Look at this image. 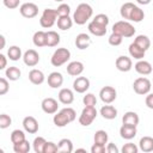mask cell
Masks as SVG:
<instances>
[{
  "instance_id": "obj_1",
  "label": "cell",
  "mask_w": 153,
  "mask_h": 153,
  "mask_svg": "<svg viewBox=\"0 0 153 153\" xmlns=\"http://www.w3.org/2000/svg\"><path fill=\"white\" fill-rule=\"evenodd\" d=\"M92 16H93L92 6L86 2H81L76 6V8L73 13V22L76 25H84L91 19Z\"/></svg>"
},
{
  "instance_id": "obj_2",
  "label": "cell",
  "mask_w": 153,
  "mask_h": 153,
  "mask_svg": "<svg viewBox=\"0 0 153 153\" xmlns=\"http://www.w3.org/2000/svg\"><path fill=\"white\" fill-rule=\"evenodd\" d=\"M76 118V112L73 108H63L62 110H60L59 112L54 114V117H53V122L56 127L59 128H62V127H66L67 124L72 123L74 120Z\"/></svg>"
},
{
  "instance_id": "obj_3",
  "label": "cell",
  "mask_w": 153,
  "mask_h": 153,
  "mask_svg": "<svg viewBox=\"0 0 153 153\" xmlns=\"http://www.w3.org/2000/svg\"><path fill=\"white\" fill-rule=\"evenodd\" d=\"M112 32L121 35L123 38H129L135 35V27L128 20H118L112 25Z\"/></svg>"
},
{
  "instance_id": "obj_4",
  "label": "cell",
  "mask_w": 153,
  "mask_h": 153,
  "mask_svg": "<svg viewBox=\"0 0 153 153\" xmlns=\"http://www.w3.org/2000/svg\"><path fill=\"white\" fill-rule=\"evenodd\" d=\"M71 59V51L67 48H57L51 57H50V62L54 67H61L65 63H67V61Z\"/></svg>"
},
{
  "instance_id": "obj_5",
  "label": "cell",
  "mask_w": 153,
  "mask_h": 153,
  "mask_svg": "<svg viewBox=\"0 0 153 153\" xmlns=\"http://www.w3.org/2000/svg\"><path fill=\"white\" fill-rule=\"evenodd\" d=\"M57 13L56 10L53 8H45L42 12V16L39 18V24L44 29H50L56 22H57Z\"/></svg>"
},
{
  "instance_id": "obj_6",
  "label": "cell",
  "mask_w": 153,
  "mask_h": 153,
  "mask_svg": "<svg viewBox=\"0 0 153 153\" xmlns=\"http://www.w3.org/2000/svg\"><path fill=\"white\" fill-rule=\"evenodd\" d=\"M97 117V109L96 106H85L79 116V123L82 127H88Z\"/></svg>"
},
{
  "instance_id": "obj_7",
  "label": "cell",
  "mask_w": 153,
  "mask_h": 153,
  "mask_svg": "<svg viewBox=\"0 0 153 153\" xmlns=\"http://www.w3.org/2000/svg\"><path fill=\"white\" fill-rule=\"evenodd\" d=\"M151 88H152V84H151L149 79H147L145 76H140V78L135 79L133 82V90L136 94H140V96L148 94Z\"/></svg>"
},
{
  "instance_id": "obj_8",
  "label": "cell",
  "mask_w": 153,
  "mask_h": 153,
  "mask_svg": "<svg viewBox=\"0 0 153 153\" xmlns=\"http://www.w3.org/2000/svg\"><path fill=\"white\" fill-rule=\"evenodd\" d=\"M99 97L104 104H111L117 98V91L112 86H104L99 91Z\"/></svg>"
},
{
  "instance_id": "obj_9",
  "label": "cell",
  "mask_w": 153,
  "mask_h": 153,
  "mask_svg": "<svg viewBox=\"0 0 153 153\" xmlns=\"http://www.w3.org/2000/svg\"><path fill=\"white\" fill-rule=\"evenodd\" d=\"M19 12L24 18L31 19L38 14V6L33 2H24L19 7Z\"/></svg>"
},
{
  "instance_id": "obj_10",
  "label": "cell",
  "mask_w": 153,
  "mask_h": 153,
  "mask_svg": "<svg viewBox=\"0 0 153 153\" xmlns=\"http://www.w3.org/2000/svg\"><path fill=\"white\" fill-rule=\"evenodd\" d=\"M41 108L42 110L48 114V115H54L57 112V109H59V103L56 99L51 98V97H48V98H44L41 103Z\"/></svg>"
},
{
  "instance_id": "obj_11",
  "label": "cell",
  "mask_w": 153,
  "mask_h": 153,
  "mask_svg": "<svg viewBox=\"0 0 153 153\" xmlns=\"http://www.w3.org/2000/svg\"><path fill=\"white\" fill-rule=\"evenodd\" d=\"M23 128L29 134H36L38 131V121L33 116H26L23 120Z\"/></svg>"
},
{
  "instance_id": "obj_12",
  "label": "cell",
  "mask_w": 153,
  "mask_h": 153,
  "mask_svg": "<svg viewBox=\"0 0 153 153\" xmlns=\"http://www.w3.org/2000/svg\"><path fill=\"white\" fill-rule=\"evenodd\" d=\"M23 61L29 67H35L39 62V55L35 49H29L23 55Z\"/></svg>"
},
{
  "instance_id": "obj_13",
  "label": "cell",
  "mask_w": 153,
  "mask_h": 153,
  "mask_svg": "<svg viewBox=\"0 0 153 153\" xmlns=\"http://www.w3.org/2000/svg\"><path fill=\"white\" fill-rule=\"evenodd\" d=\"M115 65H116V68L120 72H129L133 67V61H131L130 57H128L126 55H121L116 59Z\"/></svg>"
},
{
  "instance_id": "obj_14",
  "label": "cell",
  "mask_w": 153,
  "mask_h": 153,
  "mask_svg": "<svg viewBox=\"0 0 153 153\" xmlns=\"http://www.w3.org/2000/svg\"><path fill=\"white\" fill-rule=\"evenodd\" d=\"M90 88V80L86 76H76L73 81V90L76 93H85Z\"/></svg>"
},
{
  "instance_id": "obj_15",
  "label": "cell",
  "mask_w": 153,
  "mask_h": 153,
  "mask_svg": "<svg viewBox=\"0 0 153 153\" xmlns=\"http://www.w3.org/2000/svg\"><path fill=\"white\" fill-rule=\"evenodd\" d=\"M74 43H75V47H76L78 49L85 50V49H87V48L92 44V39H91L90 35L81 32V33H79V35L75 37V42H74Z\"/></svg>"
},
{
  "instance_id": "obj_16",
  "label": "cell",
  "mask_w": 153,
  "mask_h": 153,
  "mask_svg": "<svg viewBox=\"0 0 153 153\" xmlns=\"http://www.w3.org/2000/svg\"><path fill=\"white\" fill-rule=\"evenodd\" d=\"M136 134H137V129L135 126L122 124V127L120 128V135L124 140H131L136 136Z\"/></svg>"
},
{
  "instance_id": "obj_17",
  "label": "cell",
  "mask_w": 153,
  "mask_h": 153,
  "mask_svg": "<svg viewBox=\"0 0 153 153\" xmlns=\"http://www.w3.org/2000/svg\"><path fill=\"white\" fill-rule=\"evenodd\" d=\"M66 69H67V73L69 75H72V76H79L84 72L85 67H84V63L81 61H72V62H69L67 65V68Z\"/></svg>"
},
{
  "instance_id": "obj_18",
  "label": "cell",
  "mask_w": 153,
  "mask_h": 153,
  "mask_svg": "<svg viewBox=\"0 0 153 153\" xmlns=\"http://www.w3.org/2000/svg\"><path fill=\"white\" fill-rule=\"evenodd\" d=\"M134 68H135V71L139 73V74H141V75H148V74H151L152 73V71H153V67H152V65L148 62V61H146V60H137V62L134 65Z\"/></svg>"
},
{
  "instance_id": "obj_19",
  "label": "cell",
  "mask_w": 153,
  "mask_h": 153,
  "mask_svg": "<svg viewBox=\"0 0 153 153\" xmlns=\"http://www.w3.org/2000/svg\"><path fill=\"white\" fill-rule=\"evenodd\" d=\"M57 98L60 100V103L65 104V105H69L74 102V93L71 88H61L59 94H57Z\"/></svg>"
},
{
  "instance_id": "obj_20",
  "label": "cell",
  "mask_w": 153,
  "mask_h": 153,
  "mask_svg": "<svg viewBox=\"0 0 153 153\" xmlns=\"http://www.w3.org/2000/svg\"><path fill=\"white\" fill-rule=\"evenodd\" d=\"M47 81H48V85L51 88H59L63 84V76H62V74L60 72H51L48 75Z\"/></svg>"
},
{
  "instance_id": "obj_21",
  "label": "cell",
  "mask_w": 153,
  "mask_h": 153,
  "mask_svg": "<svg viewBox=\"0 0 153 153\" xmlns=\"http://www.w3.org/2000/svg\"><path fill=\"white\" fill-rule=\"evenodd\" d=\"M106 27L105 25H102L94 20H91L88 23V31L90 33H92L93 36H98V37H102L106 33Z\"/></svg>"
},
{
  "instance_id": "obj_22",
  "label": "cell",
  "mask_w": 153,
  "mask_h": 153,
  "mask_svg": "<svg viewBox=\"0 0 153 153\" xmlns=\"http://www.w3.org/2000/svg\"><path fill=\"white\" fill-rule=\"evenodd\" d=\"M29 80H30L33 85H41V84L44 82L45 76H44V74H43L42 71H39V69H37V68H33V69H31V71L29 72Z\"/></svg>"
},
{
  "instance_id": "obj_23",
  "label": "cell",
  "mask_w": 153,
  "mask_h": 153,
  "mask_svg": "<svg viewBox=\"0 0 153 153\" xmlns=\"http://www.w3.org/2000/svg\"><path fill=\"white\" fill-rule=\"evenodd\" d=\"M100 115L105 120H114L117 117V109L112 105H109V104L103 105L100 108Z\"/></svg>"
},
{
  "instance_id": "obj_24",
  "label": "cell",
  "mask_w": 153,
  "mask_h": 153,
  "mask_svg": "<svg viewBox=\"0 0 153 153\" xmlns=\"http://www.w3.org/2000/svg\"><path fill=\"white\" fill-rule=\"evenodd\" d=\"M139 115L135 111H127L123 117H122V123L123 124H129V126H137L139 124Z\"/></svg>"
},
{
  "instance_id": "obj_25",
  "label": "cell",
  "mask_w": 153,
  "mask_h": 153,
  "mask_svg": "<svg viewBox=\"0 0 153 153\" xmlns=\"http://www.w3.org/2000/svg\"><path fill=\"white\" fill-rule=\"evenodd\" d=\"M32 42L36 47H47V32L45 31H36L32 36Z\"/></svg>"
},
{
  "instance_id": "obj_26",
  "label": "cell",
  "mask_w": 153,
  "mask_h": 153,
  "mask_svg": "<svg viewBox=\"0 0 153 153\" xmlns=\"http://www.w3.org/2000/svg\"><path fill=\"white\" fill-rule=\"evenodd\" d=\"M139 149L142 152H153V137L152 136H143L139 141Z\"/></svg>"
},
{
  "instance_id": "obj_27",
  "label": "cell",
  "mask_w": 153,
  "mask_h": 153,
  "mask_svg": "<svg viewBox=\"0 0 153 153\" xmlns=\"http://www.w3.org/2000/svg\"><path fill=\"white\" fill-rule=\"evenodd\" d=\"M57 27L62 31H67L72 27L73 25V18H71L69 16H62V17H59L57 18Z\"/></svg>"
},
{
  "instance_id": "obj_28",
  "label": "cell",
  "mask_w": 153,
  "mask_h": 153,
  "mask_svg": "<svg viewBox=\"0 0 153 153\" xmlns=\"http://www.w3.org/2000/svg\"><path fill=\"white\" fill-rule=\"evenodd\" d=\"M128 50H129L130 56L134 57L135 60H142V59L145 57V54H146V51H145L143 49H141L139 45H136L134 42L129 44Z\"/></svg>"
},
{
  "instance_id": "obj_29",
  "label": "cell",
  "mask_w": 153,
  "mask_h": 153,
  "mask_svg": "<svg viewBox=\"0 0 153 153\" xmlns=\"http://www.w3.org/2000/svg\"><path fill=\"white\" fill-rule=\"evenodd\" d=\"M57 152H61V153H71L73 152V142L65 137V139H61L57 143Z\"/></svg>"
},
{
  "instance_id": "obj_30",
  "label": "cell",
  "mask_w": 153,
  "mask_h": 153,
  "mask_svg": "<svg viewBox=\"0 0 153 153\" xmlns=\"http://www.w3.org/2000/svg\"><path fill=\"white\" fill-rule=\"evenodd\" d=\"M134 43L136 45H139L141 49H143L145 51H147L151 47V39L148 38V36L146 35H137L134 39Z\"/></svg>"
},
{
  "instance_id": "obj_31",
  "label": "cell",
  "mask_w": 153,
  "mask_h": 153,
  "mask_svg": "<svg viewBox=\"0 0 153 153\" xmlns=\"http://www.w3.org/2000/svg\"><path fill=\"white\" fill-rule=\"evenodd\" d=\"M5 75H6V78H7L8 80H11V81H17V80L20 78V75H22V71H20L18 67H16V66H11V67L6 68Z\"/></svg>"
},
{
  "instance_id": "obj_32",
  "label": "cell",
  "mask_w": 153,
  "mask_h": 153,
  "mask_svg": "<svg viewBox=\"0 0 153 153\" xmlns=\"http://www.w3.org/2000/svg\"><path fill=\"white\" fill-rule=\"evenodd\" d=\"M145 18V12L143 10H141L139 6H134L133 7V11L130 13V18H129V22H134V23H140L141 20H143Z\"/></svg>"
},
{
  "instance_id": "obj_33",
  "label": "cell",
  "mask_w": 153,
  "mask_h": 153,
  "mask_svg": "<svg viewBox=\"0 0 153 153\" xmlns=\"http://www.w3.org/2000/svg\"><path fill=\"white\" fill-rule=\"evenodd\" d=\"M60 43V35L56 31H47V47H56Z\"/></svg>"
},
{
  "instance_id": "obj_34",
  "label": "cell",
  "mask_w": 153,
  "mask_h": 153,
  "mask_svg": "<svg viewBox=\"0 0 153 153\" xmlns=\"http://www.w3.org/2000/svg\"><path fill=\"white\" fill-rule=\"evenodd\" d=\"M108 140H109V135L105 130H97L94 133V136H93V141L94 143H98V145H103L105 146L108 143Z\"/></svg>"
},
{
  "instance_id": "obj_35",
  "label": "cell",
  "mask_w": 153,
  "mask_h": 153,
  "mask_svg": "<svg viewBox=\"0 0 153 153\" xmlns=\"http://www.w3.org/2000/svg\"><path fill=\"white\" fill-rule=\"evenodd\" d=\"M134 6H135V5H134L133 2H124V4L121 6V8H120V14H121V17H122L124 20H128V22H129L130 13H131Z\"/></svg>"
},
{
  "instance_id": "obj_36",
  "label": "cell",
  "mask_w": 153,
  "mask_h": 153,
  "mask_svg": "<svg viewBox=\"0 0 153 153\" xmlns=\"http://www.w3.org/2000/svg\"><path fill=\"white\" fill-rule=\"evenodd\" d=\"M30 149H31V146H30V142L26 139L13 145V151L16 153H29Z\"/></svg>"
},
{
  "instance_id": "obj_37",
  "label": "cell",
  "mask_w": 153,
  "mask_h": 153,
  "mask_svg": "<svg viewBox=\"0 0 153 153\" xmlns=\"http://www.w3.org/2000/svg\"><path fill=\"white\" fill-rule=\"evenodd\" d=\"M7 56L10 60L12 61H18L20 57H23L22 55V49L18 45H11L7 50Z\"/></svg>"
},
{
  "instance_id": "obj_38",
  "label": "cell",
  "mask_w": 153,
  "mask_h": 153,
  "mask_svg": "<svg viewBox=\"0 0 153 153\" xmlns=\"http://www.w3.org/2000/svg\"><path fill=\"white\" fill-rule=\"evenodd\" d=\"M45 143H47V140L43 136H37V137H35V140L32 142V148L36 153H43Z\"/></svg>"
},
{
  "instance_id": "obj_39",
  "label": "cell",
  "mask_w": 153,
  "mask_h": 153,
  "mask_svg": "<svg viewBox=\"0 0 153 153\" xmlns=\"http://www.w3.org/2000/svg\"><path fill=\"white\" fill-rule=\"evenodd\" d=\"M10 139H11V142L14 145V143H18V142L25 140L26 137H25V133H24L23 130H20V129H14V130L11 133Z\"/></svg>"
},
{
  "instance_id": "obj_40",
  "label": "cell",
  "mask_w": 153,
  "mask_h": 153,
  "mask_svg": "<svg viewBox=\"0 0 153 153\" xmlns=\"http://www.w3.org/2000/svg\"><path fill=\"white\" fill-rule=\"evenodd\" d=\"M56 13H57V17H62V16H69L71 14V6L68 4H60L56 8Z\"/></svg>"
},
{
  "instance_id": "obj_41",
  "label": "cell",
  "mask_w": 153,
  "mask_h": 153,
  "mask_svg": "<svg viewBox=\"0 0 153 153\" xmlns=\"http://www.w3.org/2000/svg\"><path fill=\"white\" fill-rule=\"evenodd\" d=\"M82 103L85 106H96L97 104V98L93 93H86L82 97Z\"/></svg>"
},
{
  "instance_id": "obj_42",
  "label": "cell",
  "mask_w": 153,
  "mask_h": 153,
  "mask_svg": "<svg viewBox=\"0 0 153 153\" xmlns=\"http://www.w3.org/2000/svg\"><path fill=\"white\" fill-rule=\"evenodd\" d=\"M122 41H123V37H122L121 35L116 33V32H112V33L109 36V38H108L109 44L112 45V47H117V45H120V44L122 43Z\"/></svg>"
},
{
  "instance_id": "obj_43",
  "label": "cell",
  "mask_w": 153,
  "mask_h": 153,
  "mask_svg": "<svg viewBox=\"0 0 153 153\" xmlns=\"http://www.w3.org/2000/svg\"><path fill=\"white\" fill-rule=\"evenodd\" d=\"M11 123H12V118L8 115H6V114H1L0 115V128L1 129L8 128L11 126Z\"/></svg>"
},
{
  "instance_id": "obj_44",
  "label": "cell",
  "mask_w": 153,
  "mask_h": 153,
  "mask_svg": "<svg viewBox=\"0 0 153 153\" xmlns=\"http://www.w3.org/2000/svg\"><path fill=\"white\" fill-rule=\"evenodd\" d=\"M121 151H122V153H137L139 152V147L133 142H128V143L123 145Z\"/></svg>"
},
{
  "instance_id": "obj_45",
  "label": "cell",
  "mask_w": 153,
  "mask_h": 153,
  "mask_svg": "<svg viewBox=\"0 0 153 153\" xmlns=\"http://www.w3.org/2000/svg\"><path fill=\"white\" fill-rule=\"evenodd\" d=\"M92 20H94V22H97V23H99V24H102V25H105V26H108V25H109V22H110L109 17H108L106 14H104V13L97 14Z\"/></svg>"
},
{
  "instance_id": "obj_46",
  "label": "cell",
  "mask_w": 153,
  "mask_h": 153,
  "mask_svg": "<svg viewBox=\"0 0 153 153\" xmlns=\"http://www.w3.org/2000/svg\"><path fill=\"white\" fill-rule=\"evenodd\" d=\"M8 90H10V84H8L7 79L6 78H0V94L1 96L6 94L8 92Z\"/></svg>"
},
{
  "instance_id": "obj_47",
  "label": "cell",
  "mask_w": 153,
  "mask_h": 153,
  "mask_svg": "<svg viewBox=\"0 0 153 153\" xmlns=\"http://www.w3.org/2000/svg\"><path fill=\"white\" fill-rule=\"evenodd\" d=\"M56 152H57V145L51 141H47L43 153H56Z\"/></svg>"
},
{
  "instance_id": "obj_48",
  "label": "cell",
  "mask_w": 153,
  "mask_h": 153,
  "mask_svg": "<svg viewBox=\"0 0 153 153\" xmlns=\"http://www.w3.org/2000/svg\"><path fill=\"white\" fill-rule=\"evenodd\" d=\"M2 4H4L5 7H7L10 10H14L19 6L20 0H2Z\"/></svg>"
},
{
  "instance_id": "obj_49",
  "label": "cell",
  "mask_w": 153,
  "mask_h": 153,
  "mask_svg": "<svg viewBox=\"0 0 153 153\" xmlns=\"http://www.w3.org/2000/svg\"><path fill=\"white\" fill-rule=\"evenodd\" d=\"M104 152H105V146L103 145L93 143L91 147V153H104Z\"/></svg>"
},
{
  "instance_id": "obj_50",
  "label": "cell",
  "mask_w": 153,
  "mask_h": 153,
  "mask_svg": "<svg viewBox=\"0 0 153 153\" xmlns=\"http://www.w3.org/2000/svg\"><path fill=\"white\" fill-rule=\"evenodd\" d=\"M105 152H106V153H118L120 149L117 148V146H116L115 143L110 142V143H108V146L105 147Z\"/></svg>"
},
{
  "instance_id": "obj_51",
  "label": "cell",
  "mask_w": 153,
  "mask_h": 153,
  "mask_svg": "<svg viewBox=\"0 0 153 153\" xmlns=\"http://www.w3.org/2000/svg\"><path fill=\"white\" fill-rule=\"evenodd\" d=\"M145 104L148 109H152L153 110V93H148L145 98Z\"/></svg>"
},
{
  "instance_id": "obj_52",
  "label": "cell",
  "mask_w": 153,
  "mask_h": 153,
  "mask_svg": "<svg viewBox=\"0 0 153 153\" xmlns=\"http://www.w3.org/2000/svg\"><path fill=\"white\" fill-rule=\"evenodd\" d=\"M7 66V59L4 54H0V69H5Z\"/></svg>"
},
{
  "instance_id": "obj_53",
  "label": "cell",
  "mask_w": 153,
  "mask_h": 153,
  "mask_svg": "<svg viewBox=\"0 0 153 153\" xmlns=\"http://www.w3.org/2000/svg\"><path fill=\"white\" fill-rule=\"evenodd\" d=\"M151 1L152 0H136V2L140 4V5H148Z\"/></svg>"
},
{
  "instance_id": "obj_54",
  "label": "cell",
  "mask_w": 153,
  "mask_h": 153,
  "mask_svg": "<svg viewBox=\"0 0 153 153\" xmlns=\"http://www.w3.org/2000/svg\"><path fill=\"white\" fill-rule=\"evenodd\" d=\"M0 39H1V45H0V49H2V48H5V37L1 35V36H0Z\"/></svg>"
},
{
  "instance_id": "obj_55",
  "label": "cell",
  "mask_w": 153,
  "mask_h": 153,
  "mask_svg": "<svg viewBox=\"0 0 153 153\" xmlns=\"http://www.w3.org/2000/svg\"><path fill=\"white\" fill-rule=\"evenodd\" d=\"M76 152H86V149L85 148H78Z\"/></svg>"
},
{
  "instance_id": "obj_56",
  "label": "cell",
  "mask_w": 153,
  "mask_h": 153,
  "mask_svg": "<svg viewBox=\"0 0 153 153\" xmlns=\"http://www.w3.org/2000/svg\"><path fill=\"white\" fill-rule=\"evenodd\" d=\"M55 1H56V2H62L63 0H55Z\"/></svg>"
}]
</instances>
